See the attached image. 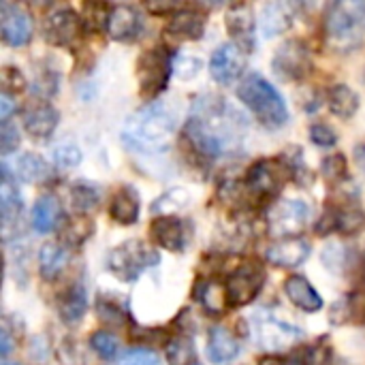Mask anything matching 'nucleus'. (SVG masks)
<instances>
[{
    "mask_svg": "<svg viewBox=\"0 0 365 365\" xmlns=\"http://www.w3.org/2000/svg\"><path fill=\"white\" fill-rule=\"evenodd\" d=\"M291 178H293V169L289 167V163H284V158H278V160L265 158L250 167L246 175V188L255 197L267 199V197H274Z\"/></svg>",
    "mask_w": 365,
    "mask_h": 365,
    "instance_id": "9",
    "label": "nucleus"
},
{
    "mask_svg": "<svg viewBox=\"0 0 365 365\" xmlns=\"http://www.w3.org/2000/svg\"><path fill=\"white\" fill-rule=\"evenodd\" d=\"M272 66L282 79H302L310 71V51L302 41L291 38L278 47Z\"/></svg>",
    "mask_w": 365,
    "mask_h": 365,
    "instance_id": "12",
    "label": "nucleus"
},
{
    "mask_svg": "<svg viewBox=\"0 0 365 365\" xmlns=\"http://www.w3.org/2000/svg\"><path fill=\"white\" fill-rule=\"evenodd\" d=\"M284 365H308V361H304V359H299V357H295V359H291L289 364Z\"/></svg>",
    "mask_w": 365,
    "mask_h": 365,
    "instance_id": "48",
    "label": "nucleus"
},
{
    "mask_svg": "<svg viewBox=\"0 0 365 365\" xmlns=\"http://www.w3.org/2000/svg\"><path fill=\"white\" fill-rule=\"evenodd\" d=\"M0 212H2V227L4 235H9L11 225L17 222L21 214V197L13 184V175L9 171V165L2 163V182H0Z\"/></svg>",
    "mask_w": 365,
    "mask_h": 365,
    "instance_id": "22",
    "label": "nucleus"
},
{
    "mask_svg": "<svg viewBox=\"0 0 365 365\" xmlns=\"http://www.w3.org/2000/svg\"><path fill=\"white\" fill-rule=\"evenodd\" d=\"M81 30V19L73 9H58L45 19V36L53 45H71Z\"/></svg>",
    "mask_w": 365,
    "mask_h": 365,
    "instance_id": "17",
    "label": "nucleus"
},
{
    "mask_svg": "<svg viewBox=\"0 0 365 365\" xmlns=\"http://www.w3.org/2000/svg\"><path fill=\"white\" fill-rule=\"evenodd\" d=\"M47 175H49V165L38 154L26 152L15 160V178L24 180L28 184L43 182Z\"/></svg>",
    "mask_w": 365,
    "mask_h": 365,
    "instance_id": "32",
    "label": "nucleus"
},
{
    "mask_svg": "<svg viewBox=\"0 0 365 365\" xmlns=\"http://www.w3.org/2000/svg\"><path fill=\"white\" fill-rule=\"evenodd\" d=\"M0 34L2 41L11 47H21L32 36V21L30 15L11 2L0 4Z\"/></svg>",
    "mask_w": 365,
    "mask_h": 365,
    "instance_id": "13",
    "label": "nucleus"
},
{
    "mask_svg": "<svg viewBox=\"0 0 365 365\" xmlns=\"http://www.w3.org/2000/svg\"><path fill=\"white\" fill-rule=\"evenodd\" d=\"M355 160H357V167L365 173V143L355 148Z\"/></svg>",
    "mask_w": 365,
    "mask_h": 365,
    "instance_id": "46",
    "label": "nucleus"
},
{
    "mask_svg": "<svg viewBox=\"0 0 365 365\" xmlns=\"http://www.w3.org/2000/svg\"><path fill=\"white\" fill-rule=\"evenodd\" d=\"M90 346L103 359H115L118 353H120V340L113 334H109V331H96V334H92Z\"/></svg>",
    "mask_w": 365,
    "mask_h": 365,
    "instance_id": "35",
    "label": "nucleus"
},
{
    "mask_svg": "<svg viewBox=\"0 0 365 365\" xmlns=\"http://www.w3.org/2000/svg\"><path fill=\"white\" fill-rule=\"evenodd\" d=\"M244 71H246V51L240 45L225 43L212 53L210 73H212L214 81H218L222 86H231L242 77Z\"/></svg>",
    "mask_w": 365,
    "mask_h": 365,
    "instance_id": "11",
    "label": "nucleus"
},
{
    "mask_svg": "<svg viewBox=\"0 0 365 365\" xmlns=\"http://www.w3.org/2000/svg\"><path fill=\"white\" fill-rule=\"evenodd\" d=\"M359 94L346 83H336L327 90V105L338 118H353L359 109Z\"/></svg>",
    "mask_w": 365,
    "mask_h": 365,
    "instance_id": "28",
    "label": "nucleus"
},
{
    "mask_svg": "<svg viewBox=\"0 0 365 365\" xmlns=\"http://www.w3.org/2000/svg\"><path fill=\"white\" fill-rule=\"evenodd\" d=\"M98 201H101V195H98V190L94 188V186H90V184H83V182H79V184H75L73 188H71V203H73V207L79 212V214H88V212H92L96 205H98Z\"/></svg>",
    "mask_w": 365,
    "mask_h": 365,
    "instance_id": "33",
    "label": "nucleus"
},
{
    "mask_svg": "<svg viewBox=\"0 0 365 365\" xmlns=\"http://www.w3.org/2000/svg\"><path fill=\"white\" fill-rule=\"evenodd\" d=\"M19 145V133L13 124L9 122H2V128H0V152L6 156L11 154L13 150H17Z\"/></svg>",
    "mask_w": 365,
    "mask_h": 365,
    "instance_id": "42",
    "label": "nucleus"
},
{
    "mask_svg": "<svg viewBox=\"0 0 365 365\" xmlns=\"http://www.w3.org/2000/svg\"><path fill=\"white\" fill-rule=\"evenodd\" d=\"M171 68L175 66L171 64V56L165 47L148 49L137 62V79L141 86V94L156 96L158 92H163L169 83Z\"/></svg>",
    "mask_w": 365,
    "mask_h": 365,
    "instance_id": "8",
    "label": "nucleus"
},
{
    "mask_svg": "<svg viewBox=\"0 0 365 365\" xmlns=\"http://www.w3.org/2000/svg\"><path fill=\"white\" fill-rule=\"evenodd\" d=\"M53 160L58 167L62 169H71V167H77L81 163V150L73 143H62L53 150Z\"/></svg>",
    "mask_w": 365,
    "mask_h": 365,
    "instance_id": "37",
    "label": "nucleus"
},
{
    "mask_svg": "<svg viewBox=\"0 0 365 365\" xmlns=\"http://www.w3.org/2000/svg\"><path fill=\"white\" fill-rule=\"evenodd\" d=\"M284 293L304 312H319L323 308L321 295L304 276H289L284 280Z\"/></svg>",
    "mask_w": 365,
    "mask_h": 365,
    "instance_id": "23",
    "label": "nucleus"
},
{
    "mask_svg": "<svg viewBox=\"0 0 365 365\" xmlns=\"http://www.w3.org/2000/svg\"><path fill=\"white\" fill-rule=\"evenodd\" d=\"M293 13H295V4H289V2H269L263 6L261 11V30L263 34L269 38V36H276L284 30L291 28L293 24Z\"/></svg>",
    "mask_w": 365,
    "mask_h": 365,
    "instance_id": "25",
    "label": "nucleus"
},
{
    "mask_svg": "<svg viewBox=\"0 0 365 365\" xmlns=\"http://www.w3.org/2000/svg\"><path fill=\"white\" fill-rule=\"evenodd\" d=\"M11 349H13V338H11V334H9L6 325H2V331H0V353H2L4 359L9 357Z\"/></svg>",
    "mask_w": 365,
    "mask_h": 365,
    "instance_id": "45",
    "label": "nucleus"
},
{
    "mask_svg": "<svg viewBox=\"0 0 365 365\" xmlns=\"http://www.w3.org/2000/svg\"><path fill=\"white\" fill-rule=\"evenodd\" d=\"M310 139H312L317 145H321V148H331V145L338 143L336 130H334L331 126H327V124H314V126L310 128Z\"/></svg>",
    "mask_w": 365,
    "mask_h": 365,
    "instance_id": "41",
    "label": "nucleus"
},
{
    "mask_svg": "<svg viewBox=\"0 0 365 365\" xmlns=\"http://www.w3.org/2000/svg\"><path fill=\"white\" fill-rule=\"evenodd\" d=\"M205 30V15L197 9H180L171 15L167 32L178 41H197Z\"/></svg>",
    "mask_w": 365,
    "mask_h": 365,
    "instance_id": "21",
    "label": "nucleus"
},
{
    "mask_svg": "<svg viewBox=\"0 0 365 365\" xmlns=\"http://www.w3.org/2000/svg\"><path fill=\"white\" fill-rule=\"evenodd\" d=\"M173 130L175 113L163 103H150L126 120L122 141L135 152H158L169 145Z\"/></svg>",
    "mask_w": 365,
    "mask_h": 365,
    "instance_id": "2",
    "label": "nucleus"
},
{
    "mask_svg": "<svg viewBox=\"0 0 365 365\" xmlns=\"http://www.w3.org/2000/svg\"><path fill=\"white\" fill-rule=\"evenodd\" d=\"M237 96L263 126L276 130L289 122V109L282 94L265 77L257 73L246 75L237 86Z\"/></svg>",
    "mask_w": 365,
    "mask_h": 365,
    "instance_id": "3",
    "label": "nucleus"
},
{
    "mask_svg": "<svg viewBox=\"0 0 365 365\" xmlns=\"http://www.w3.org/2000/svg\"><path fill=\"white\" fill-rule=\"evenodd\" d=\"M150 235L154 244H158L165 250L178 252L186 246V229L184 222L175 216H160L152 222Z\"/></svg>",
    "mask_w": 365,
    "mask_h": 365,
    "instance_id": "20",
    "label": "nucleus"
},
{
    "mask_svg": "<svg viewBox=\"0 0 365 365\" xmlns=\"http://www.w3.org/2000/svg\"><path fill=\"white\" fill-rule=\"evenodd\" d=\"M365 229V214L361 207H357L355 203H340L338 207H331L323 218L321 225L317 227V231L323 233H331L338 231L342 235H355Z\"/></svg>",
    "mask_w": 365,
    "mask_h": 365,
    "instance_id": "14",
    "label": "nucleus"
},
{
    "mask_svg": "<svg viewBox=\"0 0 365 365\" xmlns=\"http://www.w3.org/2000/svg\"><path fill=\"white\" fill-rule=\"evenodd\" d=\"M259 365H284V364H282L280 359H276V357H265V359H263Z\"/></svg>",
    "mask_w": 365,
    "mask_h": 365,
    "instance_id": "47",
    "label": "nucleus"
},
{
    "mask_svg": "<svg viewBox=\"0 0 365 365\" xmlns=\"http://www.w3.org/2000/svg\"><path fill=\"white\" fill-rule=\"evenodd\" d=\"M227 30L231 32V36L240 43V47L244 51H252L255 49V30H257L252 6L246 2L231 4L227 11Z\"/></svg>",
    "mask_w": 365,
    "mask_h": 365,
    "instance_id": "16",
    "label": "nucleus"
},
{
    "mask_svg": "<svg viewBox=\"0 0 365 365\" xmlns=\"http://www.w3.org/2000/svg\"><path fill=\"white\" fill-rule=\"evenodd\" d=\"M323 175L331 184H336L342 178H346V158L342 154H329L323 160Z\"/></svg>",
    "mask_w": 365,
    "mask_h": 365,
    "instance_id": "36",
    "label": "nucleus"
},
{
    "mask_svg": "<svg viewBox=\"0 0 365 365\" xmlns=\"http://www.w3.org/2000/svg\"><path fill=\"white\" fill-rule=\"evenodd\" d=\"M2 86H4V92L9 90H21L24 88V77L17 68L13 66H4L2 68Z\"/></svg>",
    "mask_w": 365,
    "mask_h": 365,
    "instance_id": "43",
    "label": "nucleus"
},
{
    "mask_svg": "<svg viewBox=\"0 0 365 365\" xmlns=\"http://www.w3.org/2000/svg\"><path fill=\"white\" fill-rule=\"evenodd\" d=\"M118 365H160V359L148 349H133L118 361Z\"/></svg>",
    "mask_w": 365,
    "mask_h": 365,
    "instance_id": "40",
    "label": "nucleus"
},
{
    "mask_svg": "<svg viewBox=\"0 0 365 365\" xmlns=\"http://www.w3.org/2000/svg\"><path fill=\"white\" fill-rule=\"evenodd\" d=\"M252 336L259 349L278 353L299 342L304 338V331L267 310H257L252 314Z\"/></svg>",
    "mask_w": 365,
    "mask_h": 365,
    "instance_id": "6",
    "label": "nucleus"
},
{
    "mask_svg": "<svg viewBox=\"0 0 365 365\" xmlns=\"http://www.w3.org/2000/svg\"><path fill=\"white\" fill-rule=\"evenodd\" d=\"M240 353V340L235 338V334L222 325L214 327L210 331V340H207V355L214 364H229L231 359H235Z\"/></svg>",
    "mask_w": 365,
    "mask_h": 365,
    "instance_id": "24",
    "label": "nucleus"
},
{
    "mask_svg": "<svg viewBox=\"0 0 365 365\" xmlns=\"http://www.w3.org/2000/svg\"><path fill=\"white\" fill-rule=\"evenodd\" d=\"M263 282H265V269L261 267V263H257V261L242 263L225 280L229 306L242 308V306L250 304L261 293Z\"/></svg>",
    "mask_w": 365,
    "mask_h": 365,
    "instance_id": "10",
    "label": "nucleus"
},
{
    "mask_svg": "<svg viewBox=\"0 0 365 365\" xmlns=\"http://www.w3.org/2000/svg\"><path fill=\"white\" fill-rule=\"evenodd\" d=\"M62 220L60 201L53 195H43L32 207V227L36 233H51Z\"/></svg>",
    "mask_w": 365,
    "mask_h": 365,
    "instance_id": "26",
    "label": "nucleus"
},
{
    "mask_svg": "<svg viewBox=\"0 0 365 365\" xmlns=\"http://www.w3.org/2000/svg\"><path fill=\"white\" fill-rule=\"evenodd\" d=\"M312 218V207L299 199H282L267 212V231L278 240H293Z\"/></svg>",
    "mask_w": 365,
    "mask_h": 365,
    "instance_id": "7",
    "label": "nucleus"
},
{
    "mask_svg": "<svg viewBox=\"0 0 365 365\" xmlns=\"http://www.w3.org/2000/svg\"><path fill=\"white\" fill-rule=\"evenodd\" d=\"M68 250L62 244H45L38 252V272L45 280H56L68 265Z\"/></svg>",
    "mask_w": 365,
    "mask_h": 365,
    "instance_id": "29",
    "label": "nucleus"
},
{
    "mask_svg": "<svg viewBox=\"0 0 365 365\" xmlns=\"http://www.w3.org/2000/svg\"><path fill=\"white\" fill-rule=\"evenodd\" d=\"M15 111V103H13V96L9 92H2L0 94V120L2 122H9V115Z\"/></svg>",
    "mask_w": 365,
    "mask_h": 365,
    "instance_id": "44",
    "label": "nucleus"
},
{
    "mask_svg": "<svg viewBox=\"0 0 365 365\" xmlns=\"http://www.w3.org/2000/svg\"><path fill=\"white\" fill-rule=\"evenodd\" d=\"M197 299L210 314H222L229 306L227 287L216 278H207L197 287Z\"/></svg>",
    "mask_w": 365,
    "mask_h": 365,
    "instance_id": "30",
    "label": "nucleus"
},
{
    "mask_svg": "<svg viewBox=\"0 0 365 365\" xmlns=\"http://www.w3.org/2000/svg\"><path fill=\"white\" fill-rule=\"evenodd\" d=\"M2 365H24V364H17V361H2Z\"/></svg>",
    "mask_w": 365,
    "mask_h": 365,
    "instance_id": "49",
    "label": "nucleus"
},
{
    "mask_svg": "<svg viewBox=\"0 0 365 365\" xmlns=\"http://www.w3.org/2000/svg\"><path fill=\"white\" fill-rule=\"evenodd\" d=\"M158 261H160V257H158V252L152 246H148L141 240H128V242L115 246L109 252V257H107V269L115 278H120L124 282H133L148 267L158 265Z\"/></svg>",
    "mask_w": 365,
    "mask_h": 365,
    "instance_id": "5",
    "label": "nucleus"
},
{
    "mask_svg": "<svg viewBox=\"0 0 365 365\" xmlns=\"http://www.w3.org/2000/svg\"><path fill=\"white\" fill-rule=\"evenodd\" d=\"M24 128L32 139H47L58 126V111L47 101H32L26 105L24 113Z\"/></svg>",
    "mask_w": 365,
    "mask_h": 365,
    "instance_id": "15",
    "label": "nucleus"
},
{
    "mask_svg": "<svg viewBox=\"0 0 365 365\" xmlns=\"http://www.w3.org/2000/svg\"><path fill=\"white\" fill-rule=\"evenodd\" d=\"M90 233H92V222L86 216H81V218H73L66 222L64 237H68L73 244H81L90 237Z\"/></svg>",
    "mask_w": 365,
    "mask_h": 365,
    "instance_id": "39",
    "label": "nucleus"
},
{
    "mask_svg": "<svg viewBox=\"0 0 365 365\" xmlns=\"http://www.w3.org/2000/svg\"><path fill=\"white\" fill-rule=\"evenodd\" d=\"M139 203H141L139 195L130 186H124L115 192L111 207H109V214L120 225H135L139 218V210H141Z\"/></svg>",
    "mask_w": 365,
    "mask_h": 365,
    "instance_id": "27",
    "label": "nucleus"
},
{
    "mask_svg": "<svg viewBox=\"0 0 365 365\" xmlns=\"http://www.w3.org/2000/svg\"><path fill=\"white\" fill-rule=\"evenodd\" d=\"M190 365H199V364H190Z\"/></svg>",
    "mask_w": 365,
    "mask_h": 365,
    "instance_id": "50",
    "label": "nucleus"
},
{
    "mask_svg": "<svg viewBox=\"0 0 365 365\" xmlns=\"http://www.w3.org/2000/svg\"><path fill=\"white\" fill-rule=\"evenodd\" d=\"M88 310V293L81 282L73 284L60 299V317L64 323H77Z\"/></svg>",
    "mask_w": 365,
    "mask_h": 365,
    "instance_id": "31",
    "label": "nucleus"
},
{
    "mask_svg": "<svg viewBox=\"0 0 365 365\" xmlns=\"http://www.w3.org/2000/svg\"><path fill=\"white\" fill-rule=\"evenodd\" d=\"M248 122L244 113L218 94H205L195 101L186 122V141L205 163L235 154L246 139Z\"/></svg>",
    "mask_w": 365,
    "mask_h": 365,
    "instance_id": "1",
    "label": "nucleus"
},
{
    "mask_svg": "<svg viewBox=\"0 0 365 365\" xmlns=\"http://www.w3.org/2000/svg\"><path fill=\"white\" fill-rule=\"evenodd\" d=\"M327 43L336 51H353L365 41V2H336L325 19Z\"/></svg>",
    "mask_w": 365,
    "mask_h": 365,
    "instance_id": "4",
    "label": "nucleus"
},
{
    "mask_svg": "<svg viewBox=\"0 0 365 365\" xmlns=\"http://www.w3.org/2000/svg\"><path fill=\"white\" fill-rule=\"evenodd\" d=\"M308 255H310V244L306 240L293 237V240H280L272 244L265 252V259L276 267L293 269V267H299L308 259Z\"/></svg>",
    "mask_w": 365,
    "mask_h": 365,
    "instance_id": "19",
    "label": "nucleus"
},
{
    "mask_svg": "<svg viewBox=\"0 0 365 365\" xmlns=\"http://www.w3.org/2000/svg\"><path fill=\"white\" fill-rule=\"evenodd\" d=\"M359 304L355 297H344V299H338L329 312V319L334 325H346L351 321H357L359 319Z\"/></svg>",
    "mask_w": 365,
    "mask_h": 365,
    "instance_id": "34",
    "label": "nucleus"
},
{
    "mask_svg": "<svg viewBox=\"0 0 365 365\" xmlns=\"http://www.w3.org/2000/svg\"><path fill=\"white\" fill-rule=\"evenodd\" d=\"M167 355H169V361L173 365L188 364V359L195 355V349H192V342L188 338H175L169 349H167Z\"/></svg>",
    "mask_w": 365,
    "mask_h": 365,
    "instance_id": "38",
    "label": "nucleus"
},
{
    "mask_svg": "<svg viewBox=\"0 0 365 365\" xmlns=\"http://www.w3.org/2000/svg\"><path fill=\"white\" fill-rule=\"evenodd\" d=\"M105 30L113 41H130L141 30V15L130 4H115L109 9Z\"/></svg>",
    "mask_w": 365,
    "mask_h": 365,
    "instance_id": "18",
    "label": "nucleus"
}]
</instances>
